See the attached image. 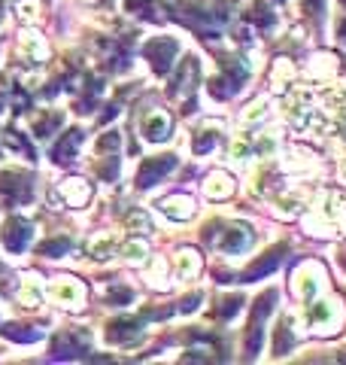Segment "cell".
<instances>
[{"label": "cell", "instance_id": "cell-16", "mask_svg": "<svg viewBox=\"0 0 346 365\" xmlns=\"http://www.w3.org/2000/svg\"><path fill=\"white\" fill-rule=\"evenodd\" d=\"M61 198L70 204V207H85V204L91 201V182L85 180H64V186H61Z\"/></svg>", "mask_w": 346, "mask_h": 365}, {"label": "cell", "instance_id": "cell-40", "mask_svg": "<svg viewBox=\"0 0 346 365\" xmlns=\"http://www.w3.org/2000/svg\"><path fill=\"white\" fill-rule=\"evenodd\" d=\"M240 311V299H225L222 302V317H234Z\"/></svg>", "mask_w": 346, "mask_h": 365}, {"label": "cell", "instance_id": "cell-7", "mask_svg": "<svg viewBox=\"0 0 346 365\" xmlns=\"http://www.w3.org/2000/svg\"><path fill=\"white\" fill-rule=\"evenodd\" d=\"M276 292H264L261 299L256 302V314H252V323H249V332H246V353L249 356H256V353L261 350V332H264V319H268V314L273 311V302Z\"/></svg>", "mask_w": 346, "mask_h": 365}, {"label": "cell", "instance_id": "cell-6", "mask_svg": "<svg viewBox=\"0 0 346 365\" xmlns=\"http://www.w3.org/2000/svg\"><path fill=\"white\" fill-rule=\"evenodd\" d=\"M307 319H310V326L316 329V332H334V326H340V304L337 302H325V299H313V302H307Z\"/></svg>", "mask_w": 346, "mask_h": 365}, {"label": "cell", "instance_id": "cell-27", "mask_svg": "<svg viewBox=\"0 0 346 365\" xmlns=\"http://www.w3.org/2000/svg\"><path fill=\"white\" fill-rule=\"evenodd\" d=\"M4 146L9 153H16V155H21V158H33V150H31V143L21 137L19 131H6L4 134Z\"/></svg>", "mask_w": 346, "mask_h": 365}, {"label": "cell", "instance_id": "cell-30", "mask_svg": "<svg viewBox=\"0 0 346 365\" xmlns=\"http://www.w3.org/2000/svg\"><path fill=\"white\" fill-rule=\"evenodd\" d=\"M125 228H128V232H137V235H149L152 232V222H149V216L143 210H131L125 216Z\"/></svg>", "mask_w": 346, "mask_h": 365}, {"label": "cell", "instance_id": "cell-5", "mask_svg": "<svg viewBox=\"0 0 346 365\" xmlns=\"http://www.w3.org/2000/svg\"><path fill=\"white\" fill-rule=\"evenodd\" d=\"M0 237H4L6 253H25V250L31 247V241H33V225L25 220V216H13V220L4 222Z\"/></svg>", "mask_w": 346, "mask_h": 365}, {"label": "cell", "instance_id": "cell-36", "mask_svg": "<svg viewBox=\"0 0 346 365\" xmlns=\"http://www.w3.org/2000/svg\"><path fill=\"white\" fill-rule=\"evenodd\" d=\"M264 116H268V98H258L256 104H249L246 113H243V122L252 125V122H261Z\"/></svg>", "mask_w": 346, "mask_h": 365}, {"label": "cell", "instance_id": "cell-25", "mask_svg": "<svg viewBox=\"0 0 346 365\" xmlns=\"http://www.w3.org/2000/svg\"><path fill=\"white\" fill-rule=\"evenodd\" d=\"M43 13V4L40 0H16V19L21 25H33Z\"/></svg>", "mask_w": 346, "mask_h": 365}, {"label": "cell", "instance_id": "cell-34", "mask_svg": "<svg viewBox=\"0 0 346 365\" xmlns=\"http://www.w3.org/2000/svg\"><path fill=\"white\" fill-rule=\"evenodd\" d=\"M67 250H70V237H52V241H46V244H40V253L43 256H64Z\"/></svg>", "mask_w": 346, "mask_h": 365}, {"label": "cell", "instance_id": "cell-8", "mask_svg": "<svg viewBox=\"0 0 346 365\" xmlns=\"http://www.w3.org/2000/svg\"><path fill=\"white\" fill-rule=\"evenodd\" d=\"M21 201H31V180L21 177V174H0V204H21Z\"/></svg>", "mask_w": 346, "mask_h": 365}, {"label": "cell", "instance_id": "cell-1", "mask_svg": "<svg viewBox=\"0 0 346 365\" xmlns=\"http://www.w3.org/2000/svg\"><path fill=\"white\" fill-rule=\"evenodd\" d=\"M210 241L222 250L225 256H240V253H246V250L252 247L256 235H252V228L246 222H228L219 235H210Z\"/></svg>", "mask_w": 346, "mask_h": 365}, {"label": "cell", "instance_id": "cell-24", "mask_svg": "<svg viewBox=\"0 0 346 365\" xmlns=\"http://www.w3.org/2000/svg\"><path fill=\"white\" fill-rule=\"evenodd\" d=\"M194 83H198V61L186 58V61H182V73L177 79V91H179V95H192Z\"/></svg>", "mask_w": 346, "mask_h": 365}, {"label": "cell", "instance_id": "cell-26", "mask_svg": "<svg viewBox=\"0 0 346 365\" xmlns=\"http://www.w3.org/2000/svg\"><path fill=\"white\" fill-rule=\"evenodd\" d=\"M40 283H37V277L33 274H28L25 280H21V292H19V302L25 304V307H37L40 304Z\"/></svg>", "mask_w": 346, "mask_h": 365}, {"label": "cell", "instance_id": "cell-23", "mask_svg": "<svg viewBox=\"0 0 346 365\" xmlns=\"http://www.w3.org/2000/svg\"><path fill=\"white\" fill-rule=\"evenodd\" d=\"M198 271H201V256L194 253V250H182L179 259H177V274L182 280H192Z\"/></svg>", "mask_w": 346, "mask_h": 365}, {"label": "cell", "instance_id": "cell-2", "mask_svg": "<svg viewBox=\"0 0 346 365\" xmlns=\"http://www.w3.org/2000/svg\"><path fill=\"white\" fill-rule=\"evenodd\" d=\"M322 287H325V271H322L319 262H304L292 277V289L301 302H313Z\"/></svg>", "mask_w": 346, "mask_h": 365}, {"label": "cell", "instance_id": "cell-37", "mask_svg": "<svg viewBox=\"0 0 346 365\" xmlns=\"http://www.w3.org/2000/svg\"><path fill=\"white\" fill-rule=\"evenodd\" d=\"M107 150H119V134L115 131H107L98 140V153H107Z\"/></svg>", "mask_w": 346, "mask_h": 365}, {"label": "cell", "instance_id": "cell-10", "mask_svg": "<svg viewBox=\"0 0 346 365\" xmlns=\"http://www.w3.org/2000/svg\"><path fill=\"white\" fill-rule=\"evenodd\" d=\"M170 128H173V122L164 110H152V113H146L143 116V125H140V131L149 143H161V140H167L170 137Z\"/></svg>", "mask_w": 346, "mask_h": 365}, {"label": "cell", "instance_id": "cell-20", "mask_svg": "<svg viewBox=\"0 0 346 365\" xmlns=\"http://www.w3.org/2000/svg\"><path fill=\"white\" fill-rule=\"evenodd\" d=\"M280 262H283V250H271L264 259H258L256 265H249L246 274H243V280H258L264 277V274H271L273 268H280Z\"/></svg>", "mask_w": 346, "mask_h": 365}, {"label": "cell", "instance_id": "cell-3", "mask_svg": "<svg viewBox=\"0 0 346 365\" xmlns=\"http://www.w3.org/2000/svg\"><path fill=\"white\" fill-rule=\"evenodd\" d=\"M46 292H49L52 304L64 307V311H79L83 302H85V287L79 280H73V277H55Z\"/></svg>", "mask_w": 346, "mask_h": 365}, {"label": "cell", "instance_id": "cell-17", "mask_svg": "<svg viewBox=\"0 0 346 365\" xmlns=\"http://www.w3.org/2000/svg\"><path fill=\"white\" fill-rule=\"evenodd\" d=\"M88 350V332H64L55 338V353L58 356H79Z\"/></svg>", "mask_w": 346, "mask_h": 365}, {"label": "cell", "instance_id": "cell-32", "mask_svg": "<svg viewBox=\"0 0 346 365\" xmlns=\"http://www.w3.org/2000/svg\"><path fill=\"white\" fill-rule=\"evenodd\" d=\"M107 302H110V304H115V307L131 304V302H134V289L122 287V283H112V287L107 289Z\"/></svg>", "mask_w": 346, "mask_h": 365}, {"label": "cell", "instance_id": "cell-35", "mask_svg": "<svg viewBox=\"0 0 346 365\" xmlns=\"http://www.w3.org/2000/svg\"><path fill=\"white\" fill-rule=\"evenodd\" d=\"M4 335L13 338V341H25V344H28V341H40L43 338L40 329H28V332H25V326H6Z\"/></svg>", "mask_w": 346, "mask_h": 365}, {"label": "cell", "instance_id": "cell-22", "mask_svg": "<svg viewBox=\"0 0 346 365\" xmlns=\"http://www.w3.org/2000/svg\"><path fill=\"white\" fill-rule=\"evenodd\" d=\"M112 250H115V237H112L110 232H100V235H95V237L88 241V256L95 259V262L110 259Z\"/></svg>", "mask_w": 346, "mask_h": 365}, {"label": "cell", "instance_id": "cell-38", "mask_svg": "<svg viewBox=\"0 0 346 365\" xmlns=\"http://www.w3.org/2000/svg\"><path fill=\"white\" fill-rule=\"evenodd\" d=\"M201 299H204V295H201V292H194V295H189V299H186V302H179V311H182V314H192V311H198V304H201Z\"/></svg>", "mask_w": 346, "mask_h": 365}, {"label": "cell", "instance_id": "cell-42", "mask_svg": "<svg viewBox=\"0 0 346 365\" xmlns=\"http://www.w3.org/2000/svg\"><path fill=\"white\" fill-rule=\"evenodd\" d=\"M340 37L346 40V21H343V25H340Z\"/></svg>", "mask_w": 346, "mask_h": 365}, {"label": "cell", "instance_id": "cell-31", "mask_svg": "<svg viewBox=\"0 0 346 365\" xmlns=\"http://www.w3.org/2000/svg\"><path fill=\"white\" fill-rule=\"evenodd\" d=\"M146 253H149L146 241H128L122 247V256H125V262H131V265H140V262H146Z\"/></svg>", "mask_w": 346, "mask_h": 365}, {"label": "cell", "instance_id": "cell-19", "mask_svg": "<svg viewBox=\"0 0 346 365\" xmlns=\"http://www.w3.org/2000/svg\"><path fill=\"white\" fill-rule=\"evenodd\" d=\"M21 58H28V61H46V55H49V49H46V43H43V37L40 34H21Z\"/></svg>", "mask_w": 346, "mask_h": 365}, {"label": "cell", "instance_id": "cell-28", "mask_svg": "<svg viewBox=\"0 0 346 365\" xmlns=\"http://www.w3.org/2000/svg\"><path fill=\"white\" fill-rule=\"evenodd\" d=\"M295 76V67L288 64V58H276L273 64V88L276 91H285L288 88V79Z\"/></svg>", "mask_w": 346, "mask_h": 365}, {"label": "cell", "instance_id": "cell-21", "mask_svg": "<svg viewBox=\"0 0 346 365\" xmlns=\"http://www.w3.org/2000/svg\"><path fill=\"white\" fill-rule=\"evenodd\" d=\"M295 338H298V332L292 329V317H285L283 323L276 326V338H273V350H276V356H285V353L292 350Z\"/></svg>", "mask_w": 346, "mask_h": 365}, {"label": "cell", "instance_id": "cell-9", "mask_svg": "<svg viewBox=\"0 0 346 365\" xmlns=\"http://www.w3.org/2000/svg\"><path fill=\"white\" fill-rule=\"evenodd\" d=\"M177 168V158L173 155H158V158H146L143 168H140V174H137V186L140 189H149V186H155L158 180H164L170 170Z\"/></svg>", "mask_w": 346, "mask_h": 365}, {"label": "cell", "instance_id": "cell-4", "mask_svg": "<svg viewBox=\"0 0 346 365\" xmlns=\"http://www.w3.org/2000/svg\"><path fill=\"white\" fill-rule=\"evenodd\" d=\"M177 55H179V43L173 37H155V40L146 43V61L152 64V71L158 76H164L170 71L173 61H177Z\"/></svg>", "mask_w": 346, "mask_h": 365}, {"label": "cell", "instance_id": "cell-15", "mask_svg": "<svg viewBox=\"0 0 346 365\" xmlns=\"http://www.w3.org/2000/svg\"><path fill=\"white\" fill-rule=\"evenodd\" d=\"M61 125H64L61 110H37V116H33V137L46 140V137H52L55 128H61Z\"/></svg>", "mask_w": 346, "mask_h": 365}, {"label": "cell", "instance_id": "cell-14", "mask_svg": "<svg viewBox=\"0 0 346 365\" xmlns=\"http://www.w3.org/2000/svg\"><path fill=\"white\" fill-rule=\"evenodd\" d=\"M231 192H234V180H231V174H225V170H213L204 182V195L210 201H225V198H231Z\"/></svg>", "mask_w": 346, "mask_h": 365}, {"label": "cell", "instance_id": "cell-33", "mask_svg": "<svg viewBox=\"0 0 346 365\" xmlns=\"http://www.w3.org/2000/svg\"><path fill=\"white\" fill-rule=\"evenodd\" d=\"M125 4H128V9H131V13H137V16L161 19V9L152 4V0H125Z\"/></svg>", "mask_w": 346, "mask_h": 365}, {"label": "cell", "instance_id": "cell-39", "mask_svg": "<svg viewBox=\"0 0 346 365\" xmlns=\"http://www.w3.org/2000/svg\"><path fill=\"white\" fill-rule=\"evenodd\" d=\"M301 9H304L307 16H313V19H316V16L322 13V0H301Z\"/></svg>", "mask_w": 346, "mask_h": 365}, {"label": "cell", "instance_id": "cell-29", "mask_svg": "<svg viewBox=\"0 0 346 365\" xmlns=\"http://www.w3.org/2000/svg\"><path fill=\"white\" fill-rule=\"evenodd\" d=\"M246 19L252 21V25H258V28H273L276 25V16L271 13V6H264V4H252Z\"/></svg>", "mask_w": 346, "mask_h": 365}, {"label": "cell", "instance_id": "cell-11", "mask_svg": "<svg viewBox=\"0 0 346 365\" xmlns=\"http://www.w3.org/2000/svg\"><path fill=\"white\" fill-rule=\"evenodd\" d=\"M79 146H83V131H67V134H61V140H58L55 146H52V158L58 165H70L73 158H76V153H79Z\"/></svg>", "mask_w": 346, "mask_h": 365}, {"label": "cell", "instance_id": "cell-41", "mask_svg": "<svg viewBox=\"0 0 346 365\" xmlns=\"http://www.w3.org/2000/svg\"><path fill=\"white\" fill-rule=\"evenodd\" d=\"M85 4H88V6H110L112 0H85Z\"/></svg>", "mask_w": 346, "mask_h": 365}, {"label": "cell", "instance_id": "cell-18", "mask_svg": "<svg viewBox=\"0 0 346 365\" xmlns=\"http://www.w3.org/2000/svg\"><path fill=\"white\" fill-rule=\"evenodd\" d=\"M222 137V122H206L204 128L194 134V153L198 155H206L216 150V140Z\"/></svg>", "mask_w": 346, "mask_h": 365}, {"label": "cell", "instance_id": "cell-13", "mask_svg": "<svg viewBox=\"0 0 346 365\" xmlns=\"http://www.w3.org/2000/svg\"><path fill=\"white\" fill-rule=\"evenodd\" d=\"M137 332H140V319L119 317L107 326V341H112V344H128V341L137 338Z\"/></svg>", "mask_w": 346, "mask_h": 365}, {"label": "cell", "instance_id": "cell-12", "mask_svg": "<svg viewBox=\"0 0 346 365\" xmlns=\"http://www.w3.org/2000/svg\"><path fill=\"white\" fill-rule=\"evenodd\" d=\"M158 207L173 222H186V220H192V216H194V201L189 195H170V198L161 201Z\"/></svg>", "mask_w": 346, "mask_h": 365}]
</instances>
